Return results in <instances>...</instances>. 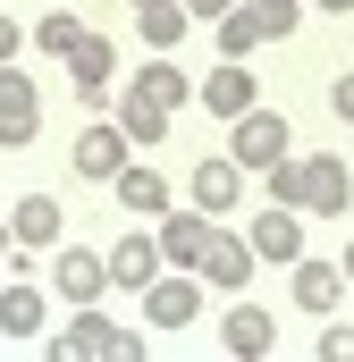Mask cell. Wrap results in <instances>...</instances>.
<instances>
[{
  "mask_svg": "<svg viewBox=\"0 0 354 362\" xmlns=\"http://www.w3.org/2000/svg\"><path fill=\"white\" fill-rule=\"evenodd\" d=\"M287 152H295V135H287V118H278V110L253 101L245 118H228V160H236V169H253V177H262L270 160H287Z\"/></svg>",
  "mask_w": 354,
  "mask_h": 362,
  "instance_id": "cell-1",
  "label": "cell"
},
{
  "mask_svg": "<svg viewBox=\"0 0 354 362\" xmlns=\"http://www.w3.org/2000/svg\"><path fill=\"white\" fill-rule=\"evenodd\" d=\"M51 295L59 303H101L110 295V253H93V245H51Z\"/></svg>",
  "mask_w": 354,
  "mask_h": 362,
  "instance_id": "cell-2",
  "label": "cell"
},
{
  "mask_svg": "<svg viewBox=\"0 0 354 362\" xmlns=\"http://www.w3.org/2000/svg\"><path fill=\"white\" fill-rule=\"evenodd\" d=\"M287 295H295V312H304V320H329V312L346 303V270H338V262L295 253V262H287Z\"/></svg>",
  "mask_w": 354,
  "mask_h": 362,
  "instance_id": "cell-3",
  "label": "cell"
},
{
  "mask_svg": "<svg viewBox=\"0 0 354 362\" xmlns=\"http://www.w3.org/2000/svg\"><path fill=\"white\" fill-rule=\"evenodd\" d=\"M202 286H211V295H245V286H253V245H245V228H211V245H202Z\"/></svg>",
  "mask_w": 354,
  "mask_h": 362,
  "instance_id": "cell-4",
  "label": "cell"
},
{
  "mask_svg": "<svg viewBox=\"0 0 354 362\" xmlns=\"http://www.w3.org/2000/svg\"><path fill=\"white\" fill-rule=\"evenodd\" d=\"M127 152H135V144H127V127H118V118H110V127L93 118L85 135H76V152H68V169H76L85 185H110L118 169H127Z\"/></svg>",
  "mask_w": 354,
  "mask_h": 362,
  "instance_id": "cell-5",
  "label": "cell"
},
{
  "mask_svg": "<svg viewBox=\"0 0 354 362\" xmlns=\"http://www.w3.org/2000/svg\"><path fill=\"white\" fill-rule=\"evenodd\" d=\"M144 320H152V329H194V320H202L194 270H161V278H152V286H144Z\"/></svg>",
  "mask_w": 354,
  "mask_h": 362,
  "instance_id": "cell-6",
  "label": "cell"
},
{
  "mask_svg": "<svg viewBox=\"0 0 354 362\" xmlns=\"http://www.w3.org/2000/svg\"><path fill=\"white\" fill-rule=\"evenodd\" d=\"M68 85H76V101H85V110H101V101H110V85H118V42H110V34H85V42L68 51Z\"/></svg>",
  "mask_w": 354,
  "mask_h": 362,
  "instance_id": "cell-7",
  "label": "cell"
},
{
  "mask_svg": "<svg viewBox=\"0 0 354 362\" xmlns=\"http://www.w3.org/2000/svg\"><path fill=\"white\" fill-rule=\"evenodd\" d=\"M211 228H219V219H211L202 202H194V211H161V228H152V236H161V262H169V270H202Z\"/></svg>",
  "mask_w": 354,
  "mask_h": 362,
  "instance_id": "cell-8",
  "label": "cell"
},
{
  "mask_svg": "<svg viewBox=\"0 0 354 362\" xmlns=\"http://www.w3.org/2000/svg\"><path fill=\"white\" fill-rule=\"evenodd\" d=\"M245 245H253V262H295V253H304V211L262 202V211L245 219Z\"/></svg>",
  "mask_w": 354,
  "mask_h": 362,
  "instance_id": "cell-9",
  "label": "cell"
},
{
  "mask_svg": "<svg viewBox=\"0 0 354 362\" xmlns=\"http://www.w3.org/2000/svg\"><path fill=\"white\" fill-rule=\"evenodd\" d=\"M194 101H202L211 118H245V110L262 101V76H253L245 59H219V68H211V76L194 85Z\"/></svg>",
  "mask_w": 354,
  "mask_h": 362,
  "instance_id": "cell-10",
  "label": "cell"
},
{
  "mask_svg": "<svg viewBox=\"0 0 354 362\" xmlns=\"http://www.w3.org/2000/svg\"><path fill=\"white\" fill-rule=\"evenodd\" d=\"M161 270H169V262H161V236H144V228H135V236H118V245H110V286H118V295H144Z\"/></svg>",
  "mask_w": 354,
  "mask_h": 362,
  "instance_id": "cell-11",
  "label": "cell"
},
{
  "mask_svg": "<svg viewBox=\"0 0 354 362\" xmlns=\"http://www.w3.org/2000/svg\"><path fill=\"white\" fill-rule=\"evenodd\" d=\"M219 346H228V354H245V362H262L270 346H278V320H270L262 303H245V295H236V303L219 312Z\"/></svg>",
  "mask_w": 354,
  "mask_h": 362,
  "instance_id": "cell-12",
  "label": "cell"
},
{
  "mask_svg": "<svg viewBox=\"0 0 354 362\" xmlns=\"http://www.w3.org/2000/svg\"><path fill=\"white\" fill-rule=\"evenodd\" d=\"M304 169H312V185H304V211H312V219L354 211V177H346V160H338V152H312Z\"/></svg>",
  "mask_w": 354,
  "mask_h": 362,
  "instance_id": "cell-13",
  "label": "cell"
},
{
  "mask_svg": "<svg viewBox=\"0 0 354 362\" xmlns=\"http://www.w3.org/2000/svg\"><path fill=\"white\" fill-rule=\"evenodd\" d=\"M110 337H118V329H110V312H101V303H76V320H68L59 337H42V354H51V362H76V354H110Z\"/></svg>",
  "mask_w": 354,
  "mask_h": 362,
  "instance_id": "cell-14",
  "label": "cell"
},
{
  "mask_svg": "<svg viewBox=\"0 0 354 362\" xmlns=\"http://www.w3.org/2000/svg\"><path fill=\"white\" fill-rule=\"evenodd\" d=\"M8 236H17V245H25V253H51V245H59V236H68V211H59V202H51V194H25V202H17V211H8Z\"/></svg>",
  "mask_w": 354,
  "mask_h": 362,
  "instance_id": "cell-15",
  "label": "cell"
},
{
  "mask_svg": "<svg viewBox=\"0 0 354 362\" xmlns=\"http://www.w3.org/2000/svg\"><path fill=\"white\" fill-rule=\"evenodd\" d=\"M194 202H202L211 219H228V211L245 202V169H236L228 152H219V160H194Z\"/></svg>",
  "mask_w": 354,
  "mask_h": 362,
  "instance_id": "cell-16",
  "label": "cell"
},
{
  "mask_svg": "<svg viewBox=\"0 0 354 362\" xmlns=\"http://www.w3.org/2000/svg\"><path fill=\"white\" fill-rule=\"evenodd\" d=\"M110 194H118V211H135V219H161V211H169V177H161V169H135V160L110 177Z\"/></svg>",
  "mask_w": 354,
  "mask_h": 362,
  "instance_id": "cell-17",
  "label": "cell"
},
{
  "mask_svg": "<svg viewBox=\"0 0 354 362\" xmlns=\"http://www.w3.org/2000/svg\"><path fill=\"white\" fill-rule=\"evenodd\" d=\"M42 303H51V295H42L34 278H8V286H0V337H42Z\"/></svg>",
  "mask_w": 354,
  "mask_h": 362,
  "instance_id": "cell-18",
  "label": "cell"
},
{
  "mask_svg": "<svg viewBox=\"0 0 354 362\" xmlns=\"http://www.w3.org/2000/svg\"><path fill=\"white\" fill-rule=\"evenodd\" d=\"M135 93H152V101H161V110H185V101H194V76H185V68H177L169 51H152V68H144V76H135Z\"/></svg>",
  "mask_w": 354,
  "mask_h": 362,
  "instance_id": "cell-19",
  "label": "cell"
},
{
  "mask_svg": "<svg viewBox=\"0 0 354 362\" xmlns=\"http://www.w3.org/2000/svg\"><path fill=\"white\" fill-rule=\"evenodd\" d=\"M25 144H42V93L0 101V152H25Z\"/></svg>",
  "mask_w": 354,
  "mask_h": 362,
  "instance_id": "cell-20",
  "label": "cell"
},
{
  "mask_svg": "<svg viewBox=\"0 0 354 362\" xmlns=\"http://www.w3.org/2000/svg\"><path fill=\"white\" fill-rule=\"evenodd\" d=\"M118 127H127V144H161V135H169V110H161V101H152V93H118Z\"/></svg>",
  "mask_w": 354,
  "mask_h": 362,
  "instance_id": "cell-21",
  "label": "cell"
},
{
  "mask_svg": "<svg viewBox=\"0 0 354 362\" xmlns=\"http://www.w3.org/2000/svg\"><path fill=\"white\" fill-rule=\"evenodd\" d=\"M236 25H253V42H287L295 34V0H236Z\"/></svg>",
  "mask_w": 354,
  "mask_h": 362,
  "instance_id": "cell-22",
  "label": "cell"
},
{
  "mask_svg": "<svg viewBox=\"0 0 354 362\" xmlns=\"http://www.w3.org/2000/svg\"><path fill=\"white\" fill-rule=\"evenodd\" d=\"M85 34H93V25H85V17H76V8H51V17L34 25V42H42V59H68V51H76Z\"/></svg>",
  "mask_w": 354,
  "mask_h": 362,
  "instance_id": "cell-23",
  "label": "cell"
},
{
  "mask_svg": "<svg viewBox=\"0 0 354 362\" xmlns=\"http://www.w3.org/2000/svg\"><path fill=\"white\" fill-rule=\"evenodd\" d=\"M135 25H144V42H152V51H177V42L194 34V17H185V8H144Z\"/></svg>",
  "mask_w": 354,
  "mask_h": 362,
  "instance_id": "cell-24",
  "label": "cell"
},
{
  "mask_svg": "<svg viewBox=\"0 0 354 362\" xmlns=\"http://www.w3.org/2000/svg\"><path fill=\"white\" fill-rule=\"evenodd\" d=\"M262 177H270V202H287V211H304V185H312V169H304L295 152H287V160H270Z\"/></svg>",
  "mask_w": 354,
  "mask_h": 362,
  "instance_id": "cell-25",
  "label": "cell"
},
{
  "mask_svg": "<svg viewBox=\"0 0 354 362\" xmlns=\"http://www.w3.org/2000/svg\"><path fill=\"white\" fill-rule=\"evenodd\" d=\"M262 42H253V25H236V17H219V59H253Z\"/></svg>",
  "mask_w": 354,
  "mask_h": 362,
  "instance_id": "cell-26",
  "label": "cell"
},
{
  "mask_svg": "<svg viewBox=\"0 0 354 362\" xmlns=\"http://www.w3.org/2000/svg\"><path fill=\"white\" fill-rule=\"evenodd\" d=\"M321 362H354V329H346V320L321 329Z\"/></svg>",
  "mask_w": 354,
  "mask_h": 362,
  "instance_id": "cell-27",
  "label": "cell"
},
{
  "mask_svg": "<svg viewBox=\"0 0 354 362\" xmlns=\"http://www.w3.org/2000/svg\"><path fill=\"white\" fill-rule=\"evenodd\" d=\"M329 110H338V118L354 127V68H346V76H329Z\"/></svg>",
  "mask_w": 354,
  "mask_h": 362,
  "instance_id": "cell-28",
  "label": "cell"
},
{
  "mask_svg": "<svg viewBox=\"0 0 354 362\" xmlns=\"http://www.w3.org/2000/svg\"><path fill=\"white\" fill-rule=\"evenodd\" d=\"M110 362H144V329H118L110 337Z\"/></svg>",
  "mask_w": 354,
  "mask_h": 362,
  "instance_id": "cell-29",
  "label": "cell"
},
{
  "mask_svg": "<svg viewBox=\"0 0 354 362\" xmlns=\"http://www.w3.org/2000/svg\"><path fill=\"white\" fill-rule=\"evenodd\" d=\"M17 51H25V25H17V17H0V68H8Z\"/></svg>",
  "mask_w": 354,
  "mask_h": 362,
  "instance_id": "cell-30",
  "label": "cell"
},
{
  "mask_svg": "<svg viewBox=\"0 0 354 362\" xmlns=\"http://www.w3.org/2000/svg\"><path fill=\"white\" fill-rule=\"evenodd\" d=\"M228 8H236V0H185V17H211V25H219Z\"/></svg>",
  "mask_w": 354,
  "mask_h": 362,
  "instance_id": "cell-31",
  "label": "cell"
},
{
  "mask_svg": "<svg viewBox=\"0 0 354 362\" xmlns=\"http://www.w3.org/2000/svg\"><path fill=\"white\" fill-rule=\"evenodd\" d=\"M8 253H17V236H8V219H0V270H8Z\"/></svg>",
  "mask_w": 354,
  "mask_h": 362,
  "instance_id": "cell-32",
  "label": "cell"
},
{
  "mask_svg": "<svg viewBox=\"0 0 354 362\" xmlns=\"http://www.w3.org/2000/svg\"><path fill=\"white\" fill-rule=\"evenodd\" d=\"M127 8H135V17H144V8H185V0H127Z\"/></svg>",
  "mask_w": 354,
  "mask_h": 362,
  "instance_id": "cell-33",
  "label": "cell"
},
{
  "mask_svg": "<svg viewBox=\"0 0 354 362\" xmlns=\"http://www.w3.org/2000/svg\"><path fill=\"white\" fill-rule=\"evenodd\" d=\"M312 8H329V17H346V8H354V0H312Z\"/></svg>",
  "mask_w": 354,
  "mask_h": 362,
  "instance_id": "cell-34",
  "label": "cell"
},
{
  "mask_svg": "<svg viewBox=\"0 0 354 362\" xmlns=\"http://www.w3.org/2000/svg\"><path fill=\"white\" fill-rule=\"evenodd\" d=\"M338 270H346V286H354V245H346V253H338Z\"/></svg>",
  "mask_w": 354,
  "mask_h": 362,
  "instance_id": "cell-35",
  "label": "cell"
}]
</instances>
